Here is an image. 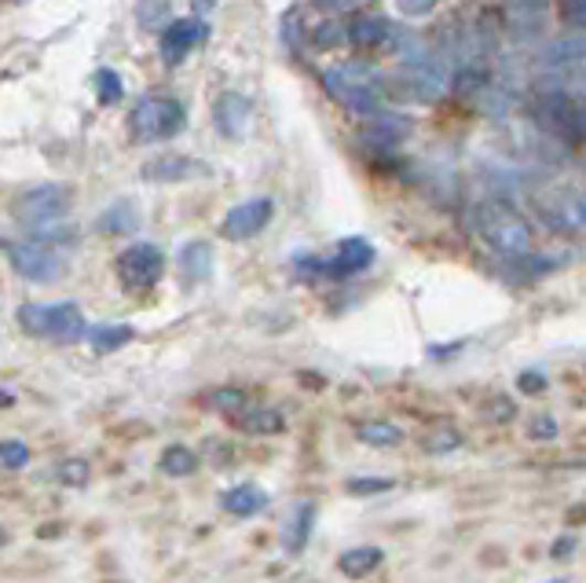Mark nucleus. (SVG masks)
Returning <instances> with one entry per match:
<instances>
[{"label": "nucleus", "instance_id": "nucleus-43", "mask_svg": "<svg viewBox=\"0 0 586 583\" xmlns=\"http://www.w3.org/2000/svg\"><path fill=\"white\" fill-rule=\"evenodd\" d=\"M572 547H576V536H565V540H557L554 543V558H561V554H568Z\"/></svg>", "mask_w": 586, "mask_h": 583}, {"label": "nucleus", "instance_id": "nucleus-21", "mask_svg": "<svg viewBox=\"0 0 586 583\" xmlns=\"http://www.w3.org/2000/svg\"><path fill=\"white\" fill-rule=\"evenodd\" d=\"M213 265H216V254L205 239H194V243L180 250V272L188 283H205L213 276Z\"/></svg>", "mask_w": 586, "mask_h": 583}, {"label": "nucleus", "instance_id": "nucleus-38", "mask_svg": "<svg viewBox=\"0 0 586 583\" xmlns=\"http://www.w3.org/2000/svg\"><path fill=\"white\" fill-rule=\"evenodd\" d=\"M528 433H532L535 441H550V437H557V422L550 418V415H539V418H532Z\"/></svg>", "mask_w": 586, "mask_h": 583}, {"label": "nucleus", "instance_id": "nucleus-3", "mask_svg": "<svg viewBox=\"0 0 586 583\" xmlns=\"http://www.w3.org/2000/svg\"><path fill=\"white\" fill-rule=\"evenodd\" d=\"M19 327L33 338L55 341V346H74V341L88 338V324L82 308L74 301H55V305H19Z\"/></svg>", "mask_w": 586, "mask_h": 583}, {"label": "nucleus", "instance_id": "nucleus-18", "mask_svg": "<svg viewBox=\"0 0 586 583\" xmlns=\"http://www.w3.org/2000/svg\"><path fill=\"white\" fill-rule=\"evenodd\" d=\"M312 529H316V502H297L283 524V547L290 554H301L308 540H312Z\"/></svg>", "mask_w": 586, "mask_h": 583}, {"label": "nucleus", "instance_id": "nucleus-25", "mask_svg": "<svg viewBox=\"0 0 586 583\" xmlns=\"http://www.w3.org/2000/svg\"><path fill=\"white\" fill-rule=\"evenodd\" d=\"M158 470L169 474V477H188L199 470V455L191 448H183V444H169L162 452V459H158Z\"/></svg>", "mask_w": 586, "mask_h": 583}, {"label": "nucleus", "instance_id": "nucleus-30", "mask_svg": "<svg viewBox=\"0 0 586 583\" xmlns=\"http://www.w3.org/2000/svg\"><path fill=\"white\" fill-rule=\"evenodd\" d=\"M210 404L216 411H224V415H243L246 411V393L238 385H224V389H213L210 393Z\"/></svg>", "mask_w": 586, "mask_h": 583}, {"label": "nucleus", "instance_id": "nucleus-17", "mask_svg": "<svg viewBox=\"0 0 586 583\" xmlns=\"http://www.w3.org/2000/svg\"><path fill=\"white\" fill-rule=\"evenodd\" d=\"M407 132H411V121L404 114H371V121H366V129H363V140L374 144L377 151H388V147H396Z\"/></svg>", "mask_w": 586, "mask_h": 583}, {"label": "nucleus", "instance_id": "nucleus-4", "mask_svg": "<svg viewBox=\"0 0 586 583\" xmlns=\"http://www.w3.org/2000/svg\"><path fill=\"white\" fill-rule=\"evenodd\" d=\"M377 71L366 63H341L334 71L323 74L327 93L334 96L341 107H349L360 118H371V114L382 110V96H377Z\"/></svg>", "mask_w": 586, "mask_h": 583}, {"label": "nucleus", "instance_id": "nucleus-14", "mask_svg": "<svg viewBox=\"0 0 586 583\" xmlns=\"http://www.w3.org/2000/svg\"><path fill=\"white\" fill-rule=\"evenodd\" d=\"M539 63H543V71L557 74L565 82L572 71H579L586 63V33H568V38H557L554 44H546Z\"/></svg>", "mask_w": 586, "mask_h": 583}, {"label": "nucleus", "instance_id": "nucleus-19", "mask_svg": "<svg viewBox=\"0 0 586 583\" xmlns=\"http://www.w3.org/2000/svg\"><path fill=\"white\" fill-rule=\"evenodd\" d=\"M349 41L363 44V49H382V44H396L399 41V30L382 15H363V19H355L349 26Z\"/></svg>", "mask_w": 586, "mask_h": 583}, {"label": "nucleus", "instance_id": "nucleus-15", "mask_svg": "<svg viewBox=\"0 0 586 583\" xmlns=\"http://www.w3.org/2000/svg\"><path fill=\"white\" fill-rule=\"evenodd\" d=\"M371 265H374V246L360 235H349V239H341L334 257H330L323 268H327V276L344 279V276H355V272H363Z\"/></svg>", "mask_w": 586, "mask_h": 583}, {"label": "nucleus", "instance_id": "nucleus-33", "mask_svg": "<svg viewBox=\"0 0 586 583\" xmlns=\"http://www.w3.org/2000/svg\"><path fill=\"white\" fill-rule=\"evenodd\" d=\"M422 444H425V452H429V455H447V452H455L458 444H462V437H458L455 430H447V426H444V430L429 433V437H425Z\"/></svg>", "mask_w": 586, "mask_h": 583}, {"label": "nucleus", "instance_id": "nucleus-34", "mask_svg": "<svg viewBox=\"0 0 586 583\" xmlns=\"http://www.w3.org/2000/svg\"><path fill=\"white\" fill-rule=\"evenodd\" d=\"M55 477H60L63 485L82 488V485H88V463H85V459H66V463H60Z\"/></svg>", "mask_w": 586, "mask_h": 583}, {"label": "nucleus", "instance_id": "nucleus-35", "mask_svg": "<svg viewBox=\"0 0 586 583\" xmlns=\"http://www.w3.org/2000/svg\"><path fill=\"white\" fill-rule=\"evenodd\" d=\"M352 491V496H377V491H388L393 488V481L388 477H352L349 485H344Z\"/></svg>", "mask_w": 586, "mask_h": 583}, {"label": "nucleus", "instance_id": "nucleus-10", "mask_svg": "<svg viewBox=\"0 0 586 583\" xmlns=\"http://www.w3.org/2000/svg\"><path fill=\"white\" fill-rule=\"evenodd\" d=\"M205 38H210V22L205 19H199V15L177 19V22H169V26L162 30V38H158V55H162L166 66H180Z\"/></svg>", "mask_w": 586, "mask_h": 583}, {"label": "nucleus", "instance_id": "nucleus-8", "mask_svg": "<svg viewBox=\"0 0 586 583\" xmlns=\"http://www.w3.org/2000/svg\"><path fill=\"white\" fill-rule=\"evenodd\" d=\"M447 71L436 60H411L399 66V74L393 77L396 96L404 99H418V103H433L447 93Z\"/></svg>", "mask_w": 586, "mask_h": 583}, {"label": "nucleus", "instance_id": "nucleus-6", "mask_svg": "<svg viewBox=\"0 0 586 583\" xmlns=\"http://www.w3.org/2000/svg\"><path fill=\"white\" fill-rule=\"evenodd\" d=\"M0 250L8 254L11 268L30 283H60L66 276V261L55 254L52 243L41 239H22V243H0Z\"/></svg>", "mask_w": 586, "mask_h": 583}, {"label": "nucleus", "instance_id": "nucleus-1", "mask_svg": "<svg viewBox=\"0 0 586 583\" xmlns=\"http://www.w3.org/2000/svg\"><path fill=\"white\" fill-rule=\"evenodd\" d=\"M11 216L26 227L41 243H74V227L66 224L71 216V191L60 184H38L30 191L15 194L11 202Z\"/></svg>", "mask_w": 586, "mask_h": 583}, {"label": "nucleus", "instance_id": "nucleus-29", "mask_svg": "<svg viewBox=\"0 0 586 583\" xmlns=\"http://www.w3.org/2000/svg\"><path fill=\"white\" fill-rule=\"evenodd\" d=\"M96 93L103 107H114L121 96H125V82L118 77V71H110V66H99L96 71Z\"/></svg>", "mask_w": 586, "mask_h": 583}, {"label": "nucleus", "instance_id": "nucleus-22", "mask_svg": "<svg viewBox=\"0 0 586 583\" xmlns=\"http://www.w3.org/2000/svg\"><path fill=\"white\" fill-rule=\"evenodd\" d=\"M136 227H140V210H136V202H129V199L114 202L110 210H103V216L96 221V232H103V235H132Z\"/></svg>", "mask_w": 586, "mask_h": 583}, {"label": "nucleus", "instance_id": "nucleus-20", "mask_svg": "<svg viewBox=\"0 0 586 583\" xmlns=\"http://www.w3.org/2000/svg\"><path fill=\"white\" fill-rule=\"evenodd\" d=\"M268 491L260 485H235L221 496V507L232 513V518H253V513L268 510Z\"/></svg>", "mask_w": 586, "mask_h": 583}, {"label": "nucleus", "instance_id": "nucleus-41", "mask_svg": "<svg viewBox=\"0 0 586 583\" xmlns=\"http://www.w3.org/2000/svg\"><path fill=\"white\" fill-rule=\"evenodd\" d=\"M312 4L323 8V11H352V8L366 4V0H312Z\"/></svg>", "mask_w": 586, "mask_h": 583}, {"label": "nucleus", "instance_id": "nucleus-45", "mask_svg": "<svg viewBox=\"0 0 586 583\" xmlns=\"http://www.w3.org/2000/svg\"><path fill=\"white\" fill-rule=\"evenodd\" d=\"M194 4V11H210V8H216V0H191Z\"/></svg>", "mask_w": 586, "mask_h": 583}, {"label": "nucleus", "instance_id": "nucleus-31", "mask_svg": "<svg viewBox=\"0 0 586 583\" xmlns=\"http://www.w3.org/2000/svg\"><path fill=\"white\" fill-rule=\"evenodd\" d=\"M169 4L172 0H140V8H136V22H140L143 30L162 26L166 15H169Z\"/></svg>", "mask_w": 586, "mask_h": 583}, {"label": "nucleus", "instance_id": "nucleus-26", "mask_svg": "<svg viewBox=\"0 0 586 583\" xmlns=\"http://www.w3.org/2000/svg\"><path fill=\"white\" fill-rule=\"evenodd\" d=\"M360 441L371 444V448H399L404 444V430L396 422H363Z\"/></svg>", "mask_w": 586, "mask_h": 583}, {"label": "nucleus", "instance_id": "nucleus-7", "mask_svg": "<svg viewBox=\"0 0 586 583\" xmlns=\"http://www.w3.org/2000/svg\"><path fill=\"white\" fill-rule=\"evenodd\" d=\"M114 268H118V279L125 290L143 294V290L158 287V279L166 276V254L155 243H136L129 250H121Z\"/></svg>", "mask_w": 586, "mask_h": 583}, {"label": "nucleus", "instance_id": "nucleus-27", "mask_svg": "<svg viewBox=\"0 0 586 583\" xmlns=\"http://www.w3.org/2000/svg\"><path fill=\"white\" fill-rule=\"evenodd\" d=\"M469 103H477V110H484L488 118H502V114L513 107V96H510V88H499L488 82L480 93L469 96Z\"/></svg>", "mask_w": 586, "mask_h": 583}, {"label": "nucleus", "instance_id": "nucleus-39", "mask_svg": "<svg viewBox=\"0 0 586 583\" xmlns=\"http://www.w3.org/2000/svg\"><path fill=\"white\" fill-rule=\"evenodd\" d=\"M516 385H521V393H543V389H546V374L543 371H524L521 379H516Z\"/></svg>", "mask_w": 586, "mask_h": 583}, {"label": "nucleus", "instance_id": "nucleus-37", "mask_svg": "<svg viewBox=\"0 0 586 583\" xmlns=\"http://www.w3.org/2000/svg\"><path fill=\"white\" fill-rule=\"evenodd\" d=\"M341 26L338 22H323V26L316 30V49H334V44H341L344 38H341Z\"/></svg>", "mask_w": 586, "mask_h": 583}, {"label": "nucleus", "instance_id": "nucleus-11", "mask_svg": "<svg viewBox=\"0 0 586 583\" xmlns=\"http://www.w3.org/2000/svg\"><path fill=\"white\" fill-rule=\"evenodd\" d=\"M550 0H502V22L516 44H532L546 33Z\"/></svg>", "mask_w": 586, "mask_h": 583}, {"label": "nucleus", "instance_id": "nucleus-23", "mask_svg": "<svg viewBox=\"0 0 586 583\" xmlns=\"http://www.w3.org/2000/svg\"><path fill=\"white\" fill-rule=\"evenodd\" d=\"M132 335L136 330L129 324H96V327H88V346L96 357H110V352L129 346Z\"/></svg>", "mask_w": 586, "mask_h": 583}, {"label": "nucleus", "instance_id": "nucleus-13", "mask_svg": "<svg viewBox=\"0 0 586 583\" xmlns=\"http://www.w3.org/2000/svg\"><path fill=\"white\" fill-rule=\"evenodd\" d=\"M205 173H210V166L188 155H158L140 169V177L151 180V184H188V180H199Z\"/></svg>", "mask_w": 586, "mask_h": 583}, {"label": "nucleus", "instance_id": "nucleus-9", "mask_svg": "<svg viewBox=\"0 0 586 583\" xmlns=\"http://www.w3.org/2000/svg\"><path fill=\"white\" fill-rule=\"evenodd\" d=\"M539 216L561 235H586V191H554L539 199Z\"/></svg>", "mask_w": 586, "mask_h": 583}, {"label": "nucleus", "instance_id": "nucleus-24", "mask_svg": "<svg viewBox=\"0 0 586 583\" xmlns=\"http://www.w3.org/2000/svg\"><path fill=\"white\" fill-rule=\"evenodd\" d=\"M382 562H385L382 547H352V551H344L338 558V565H341L344 576H366V573H374V569L382 565Z\"/></svg>", "mask_w": 586, "mask_h": 583}, {"label": "nucleus", "instance_id": "nucleus-16", "mask_svg": "<svg viewBox=\"0 0 586 583\" xmlns=\"http://www.w3.org/2000/svg\"><path fill=\"white\" fill-rule=\"evenodd\" d=\"M213 121H216V132L221 136L238 140L249 121V99L243 93H221V99H216V107H213Z\"/></svg>", "mask_w": 586, "mask_h": 583}, {"label": "nucleus", "instance_id": "nucleus-32", "mask_svg": "<svg viewBox=\"0 0 586 583\" xmlns=\"http://www.w3.org/2000/svg\"><path fill=\"white\" fill-rule=\"evenodd\" d=\"M30 463V448L22 441H0V466L4 470H22Z\"/></svg>", "mask_w": 586, "mask_h": 583}, {"label": "nucleus", "instance_id": "nucleus-42", "mask_svg": "<svg viewBox=\"0 0 586 583\" xmlns=\"http://www.w3.org/2000/svg\"><path fill=\"white\" fill-rule=\"evenodd\" d=\"M496 418L499 422H510L513 418V404H510V400H496Z\"/></svg>", "mask_w": 586, "mask_h": 583}, {"label": "nucleus", "instance_id": "nucleus-28", "mask_svg": "<svg viewBox=\"0 0 586 583\" xmlns=\"http://www.w3.org/2000/svg\"><path fill=\"white\" fill-rule=\"evenodd\" d=\"M243 430L246 433H279L283 430V415L271 407H257V411H243Z\"/></svg>", "mask_w": 586, "mask_h": 583}, {"label": "nucleus", "instance_id": "nucleus-12", "mask_svg": "<svg viewBox=\"0 0 586 583\" xmlns=\"http://www.w3.org/2000/svg\"><path fill=\"white\" fill-rule=\"evenodd\" d=\"M275 213V202L271 199H249V202H238L227 210L221 232L224 239H232V243H243V239H253L257 232H264Z\"/></svg>", "mask_w": 586, "mask_h": 583}, {"label": "nucleus", "instance_id": "nucleus-36", "mask_svg": "<svg viewBox=\"0 0 586 583\" xmlns=\"http://www.w3.org/2000/svg\"><path fill=\"white\" fill-rule=\"evenodd\" d=\"M561 19H565L568 26L586 30V0H561Z\"/></svg>", "mask_w": 586, "mask_h": 583}, {"label": "nucleus", "instance_id": "nucleus-44", "mask_svg": "<svg viewBox=\"0 0 586 583\" xmlns=\"http://www.w3.org/2000/svg\"><path fill=\"white\" fill-rule=\"evenodd\" d=\"M11 404H15V396H11L4 385H0V407H11Z\"/></svg>", "mask_w": 586, "mask_h": 583}, {"label": "nucleus", "instance_id": "nucleus-2", "mask_svg": "<svg viewBox=\"0 0 586 583\" xmlns=\"http://www.w3.org/2000/svg\"><path fill=\"white\" fill-rule=\"evenodd\" d=\"M469 232L502 257H524L532 250V224L505 202H477L469 210Z\"/></svg>", "mask_w": 586, "mask_h": 583}, {"label": "nucleus", "instance_id": "nucleus-40", "mask_svg": "<svg viewBox=\"0 0 586 583\" xmlns=\"http://www.w3.org/2000/svg\"><path fill=\"white\" fill-rule=\"evenodd\" d=\"M436 4H440V0H396V8L404 11V15H429Z\"/></svg>", "mask_w": 586, "mask_h": 583}, {"label": "nucleus", "instance_id": "nucleus-5", "mask_svg": "<svg viewBox=\"0 0 586 583\" xmlns=\"http://www.w3.org/2000/svg\"><path fill=\"white\" fill-rule=\"evenodd\" d=\"M188 125V110L172 96H143L129 114V132L140 144H162L183 132Z\"/></svg>", "mask_w": 586, "mask_h": 583}]
</instances>
